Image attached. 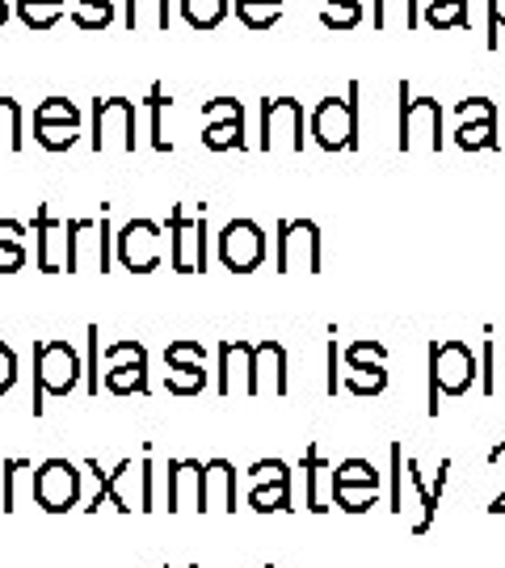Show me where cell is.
I'll use <instances>...</instances> for the list:
<instances>
[{
	"mask_svg": "<svg viewBox=\"0 0 505 568\" xmlns=\"http://www.w3.org/2000/svg\"><path fill=\"white\" fill-rule=\"evenodd\" d=\"M81 375L84 366L81 354L72 349V342H63V337L34 342V417H42L47 396H68L72 387L81 384Z\"/></svg>",
	"mask_w": 505,
	"mask_h": 568,
	"instance_id": "cell-1",
	"label": "cell"
},
{
	"mask_svg": "<svg viewBox=\"0 0 505 568\" xmlns=\"http://www.w3.org/2000/svg\"><path fill=\"white\" fill-rule=\"evenodd\" d=\"M481 379V358L464 342H430V417H438V392L464 396Z\"/></svg>",
	"mask_w": 505,
	"mask_h": 568,
	"instance_id": "cell-2",
	"label": "cell"
},
{
	"mask_svg": "<svg viewBox=\"0 0 505 568\" xmlns=\"http://www.w3.org/2000/svg\"><path fill=\"white\" fill-rule=\"evenodd\" d=\"M358 93H363V84L354 81L342 98H324L312 110V140L321 143L324 152H354L358 148Z\"/></svg>",
	"mask_w": 505,
	"mask_h": 568,
	"instance_id": "cell-3",
	"label": "cell"
},
{
	"mask_svg": "<svg viewBox=\"0 0 505 568\" xmlns=\"http://www.w3.org/2000/svg\"><path fill=\"white\" fill-rule=\"evenodd\" d=\"M169 262L178 274L206 270V203H178L169 211Z\"/></svg>",
	"mask_w": 505,
	"mask_h": 568,
	"instance_id": "cell-4",
	"label": "cell"
},
{
	"mask_svg": "<svg viewBox=\"0 0 505 568\" xmlns=\"http://www.w3.org/2000/svg\"><path fill=\"white\" fill-rule=\"evenodd\" d=\"M401 152H443V105L438 98H413L401 81Z\"/></svg>",
	"mask_w": 505,
	"mask_h": 568,
	"instance_id": "cell-5",
	"label": "cell"
},
{
	"mask_svg": "<svg viewBox=\"0 0 505 568\" xmlns=\"http://www.w3.org/2000/svg\"><path fill=\"white\" fill-rule=\"evenodd\" d=\"M30 493H34L39 509H47V514H68L81 501V471L68 459H47V464L34 467Z\"/></svg>",
	"mask_w": 505,
	"mask_h": 568,
	"instance_id": "cell-6",
	"label": "cell"
},
{
	"mask_svg": "<svg viewBox=\"0 0 505 568\" xmlns=\"http://www.w3.org/2000/svg\"><path fill=\"white\" fill-rule=\"evenodd\" d=\"M279 274H321V227L312 220H283L279 224V257H274Z\"/></svg>",
	"mask_w": 505,
	"mask_h": 568,
	"instance_id": "cell-7",
	"label": "cell"
},
{
	"mask_svg": "<svg viewBox=\"0 0 505 568\" xmlns=\"http://www.w3.org/2000/svg\"><path fill=\"white\" fill-rule=\"evenodd\" d=\"M93 152H135V102L105 98L93 102Z\"/></svg>",
	"mask_w": 505,
	"mask_h": 568,
	"instance_id": "cell-8",
	"label": "cell"
},
{
	"mask_svg": "<svg viewBox=\"0 0 505 568\" xmlns=\"http://www.w3.org/2000/svg\"><path fill=\"white\" fill-rule=\"evenodd\" d=\"M262 152H303V105L295 98L262 102Z\"/></svg>",
	"mask_w": 505,
	"mask_h": 568,
	"instance_id": "cell-9",
	"label": "cell"
},
{
	"mask_svg": "<svg viewBox=\"0 0 505 568\" xmlns=\"http://www.w3.org/2000/svg\"><path fill=\"white\" fill-rule=\"evenodd\" d=\"M119 262H122V270H131V274H152V270L164 262L161 224H152V220H131V224L122 227Z\"/></svg>",
	"mask_w": 505,
	"mask_h": 568,
	"instance_id": "cell-10",
	"label": "cell"
},
{
	"mask_svg": "<svg viewBox=\"0 0 505 568\" xmlns=\"http://www.w3.org/2000/svg\"><path fill=\"white\" fill-rule=\"evenodd\" d=\"M220 262L232 274H253L265 262V232L253 220H232L220 232Z\"/></svg>",
	"mask_w": 505,
	"mask_h": 568,
	"instance_id": "cell-11",
	"label": "cell"
},
{
	"mask_svg": "<svg viewBox=\"0 0 505 568\" xmlns=\"http://www.w3.org/2000/svg\"><path fill=\"white\" fill-rule=\"evenodd\" d=\"M220 396H232V392H244L253 396V345L249 342H223L220 345V384H215Z\"/></svg>",
	"mask_w": 505,
	"mask_h": 568,
	"instance_id": "cell-12",
	"label": "cell"
},
{
	"mask_svg": "<svg viewBox=\"0 0 505 568\" xmlns=\"http://www.w3.org/2000/svg\"><path fill=\"white\" fill-rule=\"evenodd\" d=\"M286 349L279 342L253 345V396H286Z\"/></svg>",
	"mask_w": 505,
	"mask_h": 568,
	"instance_id": "cell-13",
	"label": "cell"
},
{
	"mask_svg": "<svg viewBox=\"0 0 505 568\" xmlns=\"http://www.w3.org/2000/svg\"><path fill=\"white\" fill-rule=\"evenodd\" d=\"M206 509L236 514V467L228 459H206L202 464V514Z\"/></svg>",
	"mask_w": 505,
	"mask_h": 568,
	"instance_id": "cell-14",
	"label": "cell"
},
{
	"mask_svg": "<svg viewBox=\"0 0 505 568\" xmlns=\"http://www.w3.org/2000/svg\"><path fill=\"white\" fill-rule=\"evenodd\" d=\"M199 509L202 514V464L199 459H169V514Z\"/></svg>",
	"mask_w": 505,
	"mask_h": 568,
	"instance_id": "cell-15",
	"label": "cell"
},
{
	"mask_svg": "<svg viewBox=\"0 0 505 568\" xmlns=\"http://www.w3.org/2000/svg\"><path fill=\"white\" fill-rule=\"evenodd\" d=\"M34 232H39V270L42 274H60L55 248L63 253V270H68V224H55L51 203H39V211H34Z\"/></svg>",
	"mask_w": 505,
	"mask_h": 568,
	"instance_id": "cell-16",
	"label": "cell"
},
{
	"mask_svg": "<svg viewBox=\"0 0 505 568\" xmlns=\"http://www.w3.org/2000/svg\"><path fill=\"white\" fill-rule=\"evenodd\" d=\"M84 467H89V471L98 476V497H93V506H84L89 514H98L101 501H105V506H114L119 514H131V509H135V506H131V497L122 493V480L131 476V459H122V464L114 467V471H101V467L93 464V459H89Z\"/></svg>",
	"mask_w": 505,
	"mask_h": 568,
	"instance_id": "cell-17",
	"label": "cell"
},
{
	"mask_svg": "<svg viewBox=\"0 0 505 568\" xmlns=\"http://www.w3.org/2000/svg\"><path fill=\"white\" fill-rule=\"evenodd\" d=\"M422 21L430 30H467L472 26V13H467V0H425Z\"/></svg>",
	"mask_w": 505,
	"mask_h": 568,
	"instance_id": "cell-18",
	"label": "cell"
},
{
	"mask_svg": "<svg viewBox=\"0 0 505 568\" xmlns=\"http://www.w3.org/2000/svg\"><path fill=\"white\" fill-rule=\"evenodd\" d=\"M422 0H375V30H392V26H401V30H417L422 26V9H417Z\"/></svg>",
	"mask_w": 505,
	"mask_h": 568,
	"instance_id": "cell-19",
	"label": "cell"
},
{
	"mask_svg": "<svg viewBox=\"0 0 505 568\" xmlns=\"http://www.w3.org/2000/svg\"><path fill=\"white\" fill-rule=\"evenodd\" d=\"M122 26L135 30H169V0H127Z\"/></svg>",
	"mask_w": 505,
	"mask_h": 568,
	"instance_id": "cell-20",
	"label": "cell"
},
{
	"mask_svg": "<svg viewBox=\"0 0 505 568\" xmlns=\"http://www.w3.org/2000/svg\"><path fill=\"white\" fill-rule=\"evenodd\" d=\"M105 392H114V396H148L152 387H148V358L140 363H122V366H110L105 371Z\"/></svg>",
	"mask_w": 505,
	"mask_h": 568,
	"instance_id": "cell-21",
	"label": "cell"
},
{
	"mask_svg": "<svg viewBox=\"0 0 505 568\" xmlns=\"http://www.w3.org/2000/svg\"><path fill=\"white\" fill-rule=\"evenodd\" d=\"M110 21H114V0H72V26L98 34L110 30Z\"/></svg>",
	"mask_w": 505,
	"mask_h": 568,
	"instance_id": "cell-22",
	"label": "cell"
},
{
	"mask_svg": "<svg viewBox=\"0 0 505 568\" xmlns=\"http://www.w3.org/2000/svg\"><path fill=\"white\" fill-rule=\"evenodd\" d=\"M178 4H182V18L194 30H215L232 9V0H178Z\"/></svg>",
	"mask_w": 505,
	"mask_h": 568,
	"instance_id": "cell-23",
	"label": "cell"
},
{
	"mask_svg": "<svg viewBox=\"0 0 505 568\" xmlns=\"http://www.w3.org/2000/svg\"><path fill=\"white\" fill-rule=\"evenodd\" d=\"M324 471H329V467H324V459H321V447H316V443H312V447H307V455H303V488H307V509H312V514H324V497H321V476Z\"/></svg>",
	"mask_w": 505,
	"mask_h": 568,
	"instance_id": "cell-24",
	"label": "cell"
},
{
	"mask_svg": "<svg viewBox=\"0 0 505 568\" xmlns=\"http://www.w3.org/2000/svg\"><path fill=\"white\" fill-rule=\"evenodd\" d=\"M30 471H34L30 459H4V464H0V509H4V514L18 509V485H21V476H30Z\"/></svg>",
	"mask_w": 505,
	"mask_h": 568,
	"instance_id": "cell-25",
	"label": "cell"
},
{
	"mask_svg": "<svg viewBox=\"0 0 505 568\" xmlns=\"http://www.w3.org/2000/svg\"><path fill=\"white\" fill-rule=\"evenodd\" d=\"M68 13V4H47V0H18V18L34 30V34H42V30H51L55 21Z\"/></svg>",
	"mask_w": 505,
	"mask_h": 568,
	"instance_id": "cell-26",
	"label": "cell"
},
{
	"mask_svg": "<svg viewBox=\"0 0 505 568\" xmlns=\"http://www.w3.org/2000/svg\"><path fill=\"white\" fill-rule=\"evenodd\" d=\"M34 140L47 152H68L81 140V126H68V122H34Z\"/></svg>",
	"mask_w": 505,
	"mask_h": 568,
	"instance_id": "cell-27",
	"label": "cell"
},
{
	"mask_svg": "<svg viewBox=\"0 0 505 568\" xmlns=\"http://www.w3.org/2000/svg\"><path fill=\"white\" fill-rule=\"evenodd\" d=\"M236 18L249 26V30H270L283 18V4H270V0H236Z\"/></svg>",
	"mask_w": 505,
	"mask_h": 568,
	"instance_id": "cell-28",
	"label": "cell"
},
{
	"mask_svg": "<svg viewBox=\"0 0 505 568\" xmlns=\"http://www.w3.org/2000/svg\"><path fill=\"white\" fill-rule=\"evenodd\" d=\"M358 21H363V0H337V4H324L321 9V26L324 30H337V34L354 30Z\"/></svg>",
	"mask_w": 505,
	"mask_h": 568,
	"instance_id": "cell-29",
	"label": "cell"
},
{
	"mask_svg": "<svg viewBox=\"0 0 505 568\" xmlns=\"http://www.w3.org/2000/svg\"><path fill=\"white\" fill-rule=\"evenodd\" d=\"M206 135H202V143L211 148V152H228V148H249V140H244V119L236 122H215V126H202Z\"/></svg>",
	"mask_w": 505,
	"mask_h": 568,
	"instance_id": "cell-30",
	"label": "cell"
},
{
	"mask_svg": "<svg viewBox=\"0 0 505 568\" xmlns=\"http://www.w3.org/2000/svg\"><path fill=\"white\" fill-rule=\"evenodd\" d=\"M164 387L173 396H199L206 387V366H169L164 371Z\"/></svg>",
	"mask_w": 505,
	"mask_h": 568,
	"instance_id": "cell-31",
	"label": "cell"
},
{
	"mask_svg": "<svg viewBox=\"0 0 505 568\" xmlns=\"http://www.w3.org/2000/svg\"><path fill=\"white\" fill-rule=\"evenodd\" d=\"M342 387L354 392V396H380L387 387V371L384 366H366V371H350V366H345Z\"/></svg>",
	"mask_w": 505,
	"mask_h": 568,
	"instance_id": "cell-32",
	"label": "cell"
},
{
	"mask_svg": "<svg viewBox=\"0 0 505 568\" xmlns=\"http://www.w3.org/2000/svg\"><path fill=\"white\" fill-rule=\"evenodd\" d=\"M455 143L464 152H488V148H497V122H459Z\"/></svg>",
	"mask_w": 505,
	"mask_h": 568,
	"instance_id": "cell-33",
	"label": "cell"
},
{
	"mask_svg": "<svg viewBox=\"0 0 505 568\" xmlns=\"http://www.w3.org/2000/svg\"><path fill=\"white\" fill-rule=\"evenodd\" d=\"M249 506L257 509V514H283V509H295L291 506V485H253Z\"/></svg>",
	"mask_w": 505,
	"mask_h": 568,
	"instance_id": "cell-34",
	"label": "cell"
},
{
	"mask_svg": "<svg viewBox=\"0 0 505 568\" xmlns=\"http://www.w3.org/2000/svg\"><path fill=\"white\" fill-rule=\"evenodd\" d=\"M21 102L0 98V148L4 152H21Z\"/></svg>",
	"mask_w": 505,
	"mask_h": 568,
	"instance_id": "cell-35",
	"label": "cell"
},
{
	"mask_svg": "<svg viewBox=\"0 0 505 568\" xmlns=\"http://www.w3.org/2000/svg\"><path fill=\"white\" fill-rule=\"evenodd\" d=\"M333 501H342L345 514H366L371 506H380V488H371V485H333Z\"/></svg>",
	"mask_w": 505,
	"mask_h": 568,
	"instance_id": "cell-36",
	"label": "cell"
},
{
	"mask_svg": "<svg viewBox=\"0 0 505 568\" xmlns=\"http://www.w3.org/2000/svg\"><path fill=\"white\" fill-rule=\"evenodd\" d=\"M173 102V98H169V93H164V84H152V89H148V114H152V148H156V152H173V143L164 140V105Z\"/></svg>",
	"mask_w": 505,
	"mask_h": 568,
	"instance_id": "cell-37",
	"label": "cell"
},
{
	"mask_svg": "<svg viewBox=\"0 0 505 568\" xmlns=\"http://www.w3.org/2000/svg\"><path fill=\"white\" fill-rule=\"evenodd\" d=\"M333 485H371L380 488V471L366 459H345V464L333 467Z\"/></svg>",
	"mask_w": 505,
	"mask_h": 568,
	"instance_id": "cell-38",
	"label": "cell"
},
{
	"mask_svg": "<svg viewBox=\"0 0 505 568\" xmlns=\"http://www.w3.org/2000/svg\"><path fill=\"white\" fill-rule=\"evenodd\" d=\"M342 363L350 366V371H366V366H384L387 363V349L380 342H354L345 345Z\"/></svg>",
	"mask_w": 505,
	"mask_h": 568,
	"instance_id": "cell-39",
	"label": "cell"
},
{
	"mask_svg": "<svg viewBox=\"0 0 505 568\" xmlns=\"http://www.w3.org/2000/svg\"><path fill=\"white\" fill-rule=\"evenodd\" d=\"M34 122H68V126H81V105L68 102V98H47L34 110Z\"/></svg>",
	"mask_w": 505,
	"mask_h": 568,
	"instance_id": "cell-40",
	"label": "cell"
},
{
	"mask_svg": "<svg viewBox=\"0 0 505 568\" xmlns=\"http://www.w3.org/2000/svg\"><path fill=\"white\" fill-rule=\"evenodd\" d=\"M164 366H206V349H202V342H190V337L169 342L164 345Z\"/></svg>",
	"mask_w": 505,
	"mask_h": 568,
	"instance_id": "cell-41",
	"label": "cell"
},
{
	"mask_svg": "<svg viewBox=\"0 0 505 568\" xmlns=\"http://www.w3.org/2000/svg\"><path fill=\"white\" fill-rule=\"evenodd\" d=\"M101 328L89 325V371H84V392L89 396H101Z\"/></svg>",
	"mask_w": 505,
	"mask_h": 568,
	"instance_id": "cell-42",
	"label": "cell"
},
{
	"mask_svg": "<svg viewBox=\"0 0 505 568\" xmlns=\"http://www.w3.org/2000/svg\"><path fill=\"white\" fill-rule=\"evenodd\" d=\"M244 119V105L236 98H215V102L202 105V126H215V122H236Z\"/></svg>",
	"mask_w": 505,
	"mask_h": 568,
	"instance_id": "cell-43",
	"label": "cell"
},
{
	"mask_svg": "<svg viewBox=\"0 0 505 568\" xmlns=\"http://www.w3.org/2000/svg\"><path fill=\"white\" fill-rule=\"evenodd\" d=\"M249 476H253V485H291V467L283 459H257L249 467Z\"/></svg>",
	"mask_w": 505,
	"mask_h": 568,
	"instance_id": "cell-44",
	"label": "cell"
},
{
	"mask_svg": "<svg viewBox=\"0 0 505 568\" xmlns=\"http://www.w3.org/2000/svg\"><path fill=\"white\" fill-rule=\"evenodd\" d=\"M481 392L497 396V342L493 337H485V349H481Z\"/></svg>",
	"mask_w": 505,
	"mask_h": 568,
	"instance_id": "cell-45",
	"label": "cell"
},
{
	"mask_svg": "<svg viewBox=\"0 0 505 568\" xmlns=\"http://www.w3.org/2000/svg\"><path fill=\"white\" fill-rule=\"evenodd\" d=\"M93 224H98V220H68V274L81 270V241Z\"/></svg>",
	"mask_w": 505,
	"mask_h": 568,
	"instance_id": "cell-46",
	"label": "cell"
},
{
	"mask_svg": "<svg viewBox=\"0 0 505 568\" xmlns=\"http://www.w3.org/2000/svg\"><path fill=\"white\" fill-rule=\"evenodd\" d=\"M455 110H459L464 122H497V105L488 102V98H467V102H459Z\"/></svg>",
	"mask_w": 505,
	"mask_h": 568,
	"instance_id": "cell-47",
	"label": "cell"
},
{
	"mask_svg": "<svg viewBox=\"0 0 505 568\" xmlns=\"http://www.w3.org/2000/svg\"><path fill=\"white\" fill-rule=\"evenodd\" d=\"M140 358H148V349H143L140 342H114L110 349H105V371H110V366H122V363H140Z\"/></svg>",
	"mask_w": 505,
	"mask_h": 568,
	"instance_id": "cell-48",
	"label": "cell"
},
{
	"mask_svg": "<svg viewBox=\"0 0 505 568\" xmlns=\"http://www.w3.org/2000/svg\"><path fill=\"white\" fill-rule=\"evenodd\" d=\"M404 509V450L401 443H392V514Z\"/></svg>",
	"mask_w": 505,
	"mask_h": 568,
	"instance_id": "cell-49",
	"label": "cell"
},
{
	"mask_svg": "<svg viewBox=\"0 0 505 568\" xmlns=\"http://www.w3.org/2000/svg\"><path fill=\"white\" fill-rule=\"evenodd\" d=\"M502 30H505V0H488V30H485V47H488V51H497V42H502Z\"/></svg>",
	"mask_w": 505,
	"mask_h": 568,
	"instance_id": "cell-50",
	"label": "cell"
},
{
	"mask_svg": "<svg viewBox=\"0 0 505 568\" xmlns=\"http://www.w3.org/2000/svg\"><path fill=\"white\" fill-rule=\"evenodd\" d=\"M13 384H18V354H13V345L0 342V396L13 392Z\"/></svg>",
	"mask_w": 505,
	"mask_h": 568,
	"instance_id": "cell-51",
	"label": "cell"
},
{
	"mask_svg": "<svg viewBox=\"0 0 505 568\" xmlns=\"http://www.w3.org/2000/svg\"><path fill=\"white\" fill-rule=\"evenodd\" d=\"M21 265H26V248L18 244H0V274H18Z\"/></svg>",
	"mask_w": 505,
	"mask_h": 568,
	"instance_id": "cell-52",
	"label": "cell"
},
{
	"mask_svg": "<svg viewBox=\"0 0 505 568\" xmlns=\"http://www.w3.org/2000/svg\"><path fill=\"white\" fill-rule=\"evenodd\" d=\"M98 236H101V274H105V270H110V211H105V206H101Z\"/></svg>",
	"mask_w": 505,
	"mask_h": 568,
	"instance_id": "cell-53",
	"label": "cell"
},
{
	"mask_svg": "<svg viewBox=\"0 0 505 568\" xmlns=\"http://www.w3.org/2000/svg\"><path fill=\"white\" fill-rule=\"evenodd\" d=\"M140 509L143 514H148V509H156L152 506V464H148V459L140 464Z\"/></svg>",
	"mask_w": 505,
	"mask_h": 568,
	"instance_id": "cell-54",
	"label": "cell"
},
{
	"mask_svg": "<svg viewBox=\"0 0 505 568\" xmlns=\"http://www.w3.org/2000/svg\"><path fill=\"white\" fill-rule=\"evenodd\" d=\"M329 396H337V387H342V375H337V342H329Z\"/></svg>",
	"mask_w": 505,
	"mask_h": 568,
	"instance_id": "cell-55",
	"label": "cell"
},
{
	"mask_svg": "<svg viewBox=\"0 0 505 568\" xmlns=\"http://www.w3.org/2000/svg\"><path fill=\"white\" fill-rule=\"evenodd\" d=\"M488 464H505V443H497V447H493V455H488ZM502 509H505V488L497 493V497H493V506H488V514H502Z\"/></svg>",
	"mask_w": 505,
	"mask_h": 568,
	"instance_id": "cell-56",
	"label": "cell"
},
{
	"mask_svg": "<svg viewBox=\"0 0 505 568\" xmlns=\"http://www.w3.org/2000/svg\"><path fill=\"white\" fill-rule=\"evenodd\" d=\"M26 236V227L18 220H0V244H18Z\"/></svg>",
	"mask_w": 505,
	"mask_h": 568,
	"instance_id": "cell-57",
	"label": "cell"
},
{
	"mask_svg": "<svg viewBox=\"0 0 505 568\" xmlns=\"http://www.w3.org/2000/svg\"><path fill=\"white\" fill-rule=\"evenodd\" d=\"M4 21H9V4H0V30H4Z\"/></svg>",
	"mask_w": 505,
	"mask_h": 568,
	"instance_id": "cell-58",
	"label": "cell"
},
{
	"mask_svg": "<svg viewBox=\"0 0 505 568\" xmlns=\"http://www.w3.org/2000/svg\"><path fill=\"white\" fill-rule=\"evenodd\" d=\"M47 4H68V0H47Z\"/></svg>",
	"mask_w": 505,
	"mask_h": 568,
	"instance_id": "cell-59",
	"label": "cell"
},
{
	"mask_svg": "<svg viewBox=\"0 0 505 568\" xmlns=\"http://www.w3.org/2000/svg\"><path fill=\"white\" fill-rule=\"evenodd\" d=\"M324 4H337V0H324Z\"/></svg>",
	"mask_w": 505,
	"mask_h": 568,
	"instance_id": "cell-60",
	"label": "cell"
},
{
	"mask_svg": "<svg viewBox=\"0 0 505 568\" xmlns=\"http://www.w3.org/2000/svg\"><path fill=\"white\" fill-rule=\"evenodd\" d=\"M270 4H283V0H270Z\"/></svg>",
	"mask_w": 505,
	"mask_h": 568,
	"instance_id": "cell-61",
	"label": "cell"
},
{
	"mask_svg": "<svg viewBox=\"0 0 505 568\" xmlns=\"http://www.w3.org/2000/svg\"><path fill=\"white\" fill-rule=\"evenodd\" d=\"M0 4H9V0H0Z\"/></svg>",
	"mask_w": 505,
	"mask_h": 568,
	"instance_id": "cell-62",
	"label": "cell"
},
{
	"mask_svg": "<svg viewBox=\"0 0 505 568\" xmlns=\"http://www.w3.org/2000/svg\"><path fill=\"white\" fill-rule=\"evenodd\" d=\"M265 568H274V565H265Z\"/></svg>",
	"mask_w": 505,
	"mask_h": 568,
	"instance_id": "cell-63",
	"label": "cell"
}]
</instances>
